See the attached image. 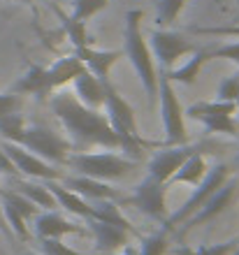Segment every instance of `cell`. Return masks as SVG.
I'll use <instances>...</instances> for the list:
<instances>
[{
    "mask_svg": "<svg viewBox=\"0 0 239 255\" xmlns=\"http://www.w3.org/2000/svg\"><path fill=\"white\" fill-rule=\"evenodd\" d=\"M167 251H170V232L163 228L149 237H142V246L137 255H165Z\"/></svg>",
    "mask_w": 239,
    "mask_h": 255,
    "instance_id": "f546056e",
    "label": "cell"
},
{
    "mask_svg": "<svg viewBox=\"0 0 239 255\" xmlns=\"http://www.w3.org/2000/svg\"><path fill=\"white\" fill-rule=\"evenodd\" d=\"M237 195H239L237 179H235V181H233V179H228V181L223 183V186H221V188L216 190V193H214L212 197H209V200H207L205 204L195 211V214L188 216L186 221L174 230V235H177V237H186L191 230L200 228V225H205V223L214 221V218H219L221 214H226L228 209L237 202Z\"/></svg>",
    "mask_w": 239,
    "mask_h": 255,
    "instance_id": "8fae6325",
    "label": "cell"
},
{
    "mask_svg": "<svg viewBox=\"0 0 239 255\" xmlns=\"http://www.w3.org/2000/svg\"><path fill=\"white\" fill-rule=\"evenodd\" d=\"M44 186H47V188L51 190V195L56 197V204L65 209L67 214L79 216L84 221H91V218H93V207H91L88 200H84V197H79V195L72 193L70 188H65L60 181H44Z\"/></svg>",
    "mask_w": 239,
    "mask_h": 255,
    "instance_id": "ffe728a7",
    "label": "cell"
},
{
    "mask_svg": "<svg viewBox=\"0 0 239 255\" xmlns=\"http://www.w3.org/2000/svg\"><path fill=\"white\" fill-rule=\"evenodd\" d=\"M35 223V235L37 239H63V237L70 235H88L86 225H79L74 221H67L63 214H58L56 209L53 211H40V214L33 218Z\"/></svg>",
    "mask_w": 239,
    "mask_h": 255,
    "instance_id": "5bb4252c",
    "label": "cell"
},
{
    "mask_svg": "<svg viewBox=\"0 0 239 255\" xmlns=\"http://www.w3.org/2000/svg\"><path fill=\"white\" fill-rule=\"evenodd\" d=\"M158 98H160V116L165 128V146H181L188 144L186 116L179 102V95L174 91V84L167 79L165 72L158 74Z\"/></svg>",
    "mask_w": 239,
    "mask_h": 255,
    "instance_id": "52a82bcc",
    "label": "cell"
},
{
    "mask_svg": "<svg viewBox=\"0 0 239 255\" xmlns=\"http://www.w3.org/2000/svg\"><path fill=\"white\" fill-rule=\"evenodd\" d=\"M142 9H130L126 14V28H123V42H126V56L130 65H133L135 74L140 77L142 86H144L149 100H158V67L153 63L151 49L146 42L144 33H142Z\"/></svg>",
    "mask_w": 239,
    "mask_h": 255,
    "instance_id": "3957f363",
    "label": "cell"
},
{
    "mask_svg": "<svg viewBox=\"0 0 239 255\" xmlns=\"http://www.w3.org/2000/svg\"><path fill=\"white\" fill-rule=\"evenodd\" d=\"M40 253L42 255H86L70 249L67 244H63V239H40Z\"/></svg>",
    "mask_w": 239,
    "mask_h": 255,
    "instance_id": "e575fe53",
    "label": "cell"
},
{
    "mask_svg": "<svg viewBox=\"0 0 239 255\" xmlns=\"http://www.w3.org/2000/svg\"><path fill=\"white\" fill-rule=\"evenodd\" d=\"M109 255H137V249H133V246H123L121 251H116V253H109Z\"/></svg>",
    "mask_w": 239,
    "mask_h": 255,
    "instance_id": "60d3db41",
    "label": "cell"
},
{
    "mask_svg": "<svg viewBox=\"0 0 239 255\" xmlns=\"http://www.w3.org/2000/svg\"><path fill=\"white\" fill-rule=\"evenodd\" d=\"M109 5V0H72V19L88 21Z\"/></svg>",
    "mask_w": 239,
    "mask_h": 255,
    "instance_id": "1f68e13d",
    "label": "cell"
},
{
    "mask_svg": "<svg viewBox=\"0 0 239 255\" xmlns=\"http://www.w3.org/2000/svg\"><path fill=\"white\" fill-rule=\"evenodd\" d=\"M7 2H23V0H7Z\"/></svg>",
    "mask_w": 239,
    "mask_h": 255,
    "instance_id": "ee69618b",
    "label": "cell"
},
{
    "mask_svg": "<svg viewBox=\"0 0 239 255\" xmlns=\"http://www.w3.org/2000/svg\"><path fill=\"white\" fill-rule=\"evenodd\" d=\"M14 144L23 146L26 151L51 162V165H65L67 155L72 153V144L67 141V137L44 126H28L26 123V128L21 130Z\"/></svg>",
    "mask_w": 239,
    "mask_h": 255,
    "instance_id": "5b68a950",
    "label": "cell"
},
{
    "mask_svg": "<svg viewBox=\"0 0 239 255\" xmlns=\"http://www.w3.org/2000/svg\"><path fill=\"white\" fill-rule=\"evenodd\" d=\"M209 58H226L239 65V42H226L219 47H209Z\"/></svg>",
    "mask_w": 239,
    "mask_h": 255,
    "instance_id": "8d00e7d4",
    "label": "cell"
},
{
    "mask_svg": "<svg viewBox=\"0 0 239 255\" xmlns=\"http://www.w3.org/2000/svg\"><path fill=\"white\" fill-rule=\"evenodd\" d=\"M49 107L60 121V126L65 128V132L70 134V144L77 151H86L91 146H100L107 151H116L119 148V137L114 134L112 126L107 121V116L100 109H91L86 105H81L74 93H51Z\"/></svg>",
    "mask_w": 239,
    "mask_h": 255,
    "instance_id": "6da1fadb",
    "label": "cell"
},
{
    "mask_svg": "<svg viewBox=\"0 0 239 255\" xmlns=\"http://www.w3.org/2000/svg\"><path fill=\"white\" fill-rule=\"evenodd\" d=\"M65 165L74 174H84L91 179H100V181H119L137 169V160L123 153H114V151H102V153L72 151L67 155Z\"/></svg>",
    "mask_w": 239,
    "mask_h": 255,
    "instance_id": "277c9868",
    "label": "cell"
},
{
    "mask_svg": "<svg viewBox=\"0 0 239 255\" xmlns=\"http://www.w3.org/2000/svg\"><path fill=\"white\" fill-rule=\"evenodd\" d=\"M188 0H158L156 5V26L158 28H170L177 23L179 14L184 12Z\"/></svg>",
    "mask_w": 239,
    "mask_h": 255,
    "instance_id": "83f0119b",
    "label": "cell"
},
{
    "mask_svg": "<svg viewBox=\"0 0 239 255\" xmlns=\"http://www.w3.org/2000/svg\"><path fill=\"white\" fill-rule=\"evenodd\" d=\"M237 249V239H230V242L223 244H205V246H177V249H170L167 253L172 255H233Z\"/></svg>",
    "mask_w": 239,
    "mask_h": 255,
    "instance_id": "484cf974",
    "label": "cell"
},
{
    "mask_svg": "<svg viewBox=\"0 0 239 255\" xmlns=\"http://www.w3.org/2000/svg\"><path fill=\"white\" fill-rule=\"evenodd\" d=\"M207 61H212L209 58V49H195L191 54L184 65L179 67H172V70H167V79L172 81V84H184V86H193L195 81H198L200 72H202V67H205Z\"/></svg>",
    "mask_w": 239,
    "mask_h": 255,
    "instance_id": "7402d4cb",
    "label": "cell"
},
{
    "mask_svg": "<svg viewBox=\"0 0 239 255\" xmlns=\"http://www.w3.org/2000/svg\"><path fill=\"white\" fill-rule=\"evenodd\" d=\"M0 232H5L7 237H12V230H9V225H7V221H5V214H2V207H0Z\"/></svg>",
    "mask_w": 239,
    "mask_h": 255,
    "instance_id": "ab89813d",
    "label": "cell"
},
{
    "mask_svg": "<svg viewBox=\"0 0 239 255\" xmlns=\"http://www.w3.org/2000/svg\"><path fill=\"white\" fill-rule=\"evenodd\" d=\"M146 42H149V49H151L153 63H156V67H160V72L172 70L179 58H186L198 49L181 33H174V30H167V28L151 30Z\"/></svg>",
    "mask_w": 239,
    "mask_h": 255,
    "instance_id": "9c48e42d",
    "label": "cell"
},
{
    "mask_svg": "<svg viewBox=\"0 0 239 255\" xmlns=\"http://www.w3.org/2000/svg\"><path fill=\"white\" fill-rule=\"evenodd\" d=\"M230 179V169H228V165H223V162H219V165H214V167H209V172H207V176L202 179V183L200 186H195V190H193V195L188 197L186 202H184V207L179 209V211H174V214L167 216V221L163 223V228L172 235L174 230L179 228L181 223L186 221L188 216H193L195 211H198L202 204H205L209 197H212L216 190L223 186V183Z\"/></svg>",
    "mask_w": 239,
    "mask_h": 255,
    "instance_id": "ba28073f",
    "label": "cell"
},
{
    "mask_svg": "<svg viewBox=\"0 0 239 255\" xmlns=\"http://www.w3.org/2000/svg\"><path fill=\"white\" fill-rule=\"evenodd\" d=\"M12 93H16V95H35V98H40V100L49 98V95L53 93V88H51V81H49L47 67L30 65L26 72H23V77L16 79V84L12 86Z\"/></svg>",
    "mask_w": 239,
    "mask_h": 255,
    "instance_id": "d6986e66",
    "label": "cell"
},
{
    "mask_svg": "<svg viewBox=\"0 0 239 255\" xmlns=\"http://www.w3.org/2000/svg\"><path fill=\"white\" fill-rule=\"evenodd\" d=\"M198 148L195 146H188V144H181V146H165L156 151L151 155V160L146 162V169H149V176L153 179H158V181L167 183L170 181V176L177 172V169L184 165L191 153H195Z\"/></svg>",
    "mask_w": 239,
    "mask_h": 255,
    "instance_id": "4fadbf2b",
    "label": "cell"
},
{
    "mask_svg": "<svg viewBox=\"0 0 239 255\" xmlns=\"http://www.w3.org/2000/svg\"><path fill=\"white\" fill-rule=\"evenodd\" d=\"M233 255H239V239H237V249H235V253Z\"/></svg>",
    "mask_w": 239,
    "mask_h": 255,
    "instance_id": "7bdbcfd3",
    "label": "cell"
},
{
    "mask_svg": "<svg viewBox=\"0 0 239 255\" xmlns=\"http://www.w3.org/2000/svg\"><path fill=\"white\" fill-rule=\"evenodd\" d=\"M235 107H237V121H239V93H237V100H235Z\"/></svg>",
    "mask_w": 239,
    "mask_h": 255,
    "instance_id": "b9f144b4",
    "label": "cell"
},
{
    "mask_svg": "<svg viewBox=\"0 0 239 255\" xmlns=\"http://www.w3.org/2000/svg\"><path fill=\"white\" fill-rule=\"evenodd\" d=\"M21 109V95L16 93H0V119L14 114Z\"/></svg>",
    "mask_w": 239,
    "mask_h": 255,
    "instance_id": "74e56055",
    "label": "cell"
},
{
    "mask_svg": "<svg viewBox=\"0 0 239 255\" xmlns=\"http://www.w3.org/2000/svg\"><path fill=\"white\" fill-rule=\"evenodd\" d=\"M23 255H42V253H23Z\"/></svg>",
    "mask_w": 239,
    "mask_h": 255,
    "instance_id": "f6af8a7d",
    "label": "cell"
},
{
    "mask_svg": "<svg viewBox=\"0 0 239 255\" xmlns=\"http://www.w3.org/2000/svg\"><path fill=\"white\" fill-rule=\"evenodd\" d=\"M239 93V74H230L219 84L216 88V100L221 102H235Z\"/></svg>",
    "mask_w": 239,
    "mask_h": 255,
    "instance_id": "836d02e7",
    "label": "cell"
},
{
    "mask_svg": "<svg viewBox=\"0 0 239 255\" xmlns=\"http://www.w3.org/2000/svg\"><path fill=\"white\" fill-rule=\"evenodd\" d=\"M93 207V218L95 221H102V223H109V225H116V228H123L126 232L130 235H137V230L130 221H128L123 211H121V204L114 200H98V202H91Z\"/></svg>",
    "mask_w": 239,
    "mask_h": 255,
    "instance_id": "d4e9b609",
    "label": "cell"
},
{
    "mask_svg": "<svg viewBox=\"0 0 239 255\" xmlns=\"http://www.w3.org/2000/svg\"><path fill=\"white\" fill-rule=\"evenodd\" d=\"M60 21H63V30H65L67 40L72 42V49L93 44V37H91V33L86 30V21H77V19H72V16H65V14H60Z\"/></svg>",
    "mask_w": 239,
    "mask_h": 255,
    "instance_id": "4316f807",
    "label": "cell"
},
{
    "mask_svg": "<svg viewBox=\"0 0 239 255\" xmlns=\"http://www.w3.org/2000/svg\"><path fill=\"white\" fill-rule=\"evenodd\" d=\"M47 72H49V81H51L53 93H56L58 88L67 86L79 72H84V63H81L74 54L63 56V58H58L56 63H51V65L47 67Z\"/></svg>",
    "mask_w": 239,
    "mask_h": 255,
    "instance_id": "603a6c76",
    "label": "cell"
},
{
    "mask_svg": "<svg viewBox=\"0 0 239 255\" xmlns=\"http://www.w3.org/2000/svg\"><path fill=\"white\" fill-rule=\"evenodd\" d=\"M72 93L81 105H86L91 109H102V105H105V84L93 72H88L86 67H84V72H79L72 79Z\"/></svg>",
    "mask_w": 239,
    "mask_h": 255,
    "instance_id": "ac0fdd59",
    "label": "cell"
},
{
    "mask_svg": "<svg viewBox=\"0 0 239 255\" xmlns=\"http://www.w3.org/2000/svg\"><path fill=\"white\" fill-rule=\"evenodd\" d=\"M235 2H239V0H235Z\"/></svg>",
    "mask_w": 239,
    "mask_h": 255,
    "instance_id": "7dc6e473",
    "label": "cell"
},
{
    "mask_svg": "<svg viewBox=\"0 0 239 255\" xmlns=\"http://www.w3.org/2000/svg\"><path fill=\"white\" fill-rule=\"evenodd\" d=\"M0 207H2V214H5V221L7 225H9V230H12L14 237H19L21 242H28L30 239V230H28V218L23 214H21L19 209H14L9 202H2L0 200Z\"/></svg>",
    "mask_w": 239,
    "mask_h": 255,
    "instance_id": "f1b7e54d",
    "label": "cell"
},
{
    "mask_svg": "<svg viewBox=\"0 0 239 255\" xmlns=\"http://www.w3.org/2000/svg\"><path fill=\"white\" fill-rule=\"evenodd\" d=\"M74 56L84 63V67H86L88 72H93L100 81H105V79H112L109 72H112V67L116 65V61L123 56V51H116V49L105 51V49H95L93 44H88V47L74 49Z\"/></svg>",
    "mask_w": 239,
    "mask_h": 255,
    "instance_id": "e0dca14e",
    "label": "cell"
},
{
    "mask_svg": "<svg viewBox=\"0 0 239 255\" xmlns=\"http://www.w3.org/2000/svg\"><path fill=\"white\" fill-rule=\"evenodd\" d=\"M184 116L202 126L214 134H228L235 137L239 134L237 121V107L235 102H221V100H198L188 109H184Z\"/></svg>",
    "mask_w": 239,
    "mask_h": 255,
    "instance_id": "8992f818",
    "label": "cell"
},
{
    "mask_svg": "<svg viewBox=\"0 0 239 255\" xmlns=\"http://www.w3.org/2000/svg\"><path fill=\"white\" fill-rule=\"evenodd\" d=\"M0 148H2L5 155L12 160L16 174H23L26 179H37V181H58L60 179V172L56 169V165H51V162L33 155L30 151L19 146V144L2 139L0 141Z\"/></svg>",
    "mask_w": 239,
    "mask_h": 255,
    "instance_id": "7c38bea8",
    "label": "cell"
},
{
    "mask_svg": "<svg viewBox=\"0 0 239 255\" xmlns=\"http://www.w3.org/2000/svg\"><path fill=\"white\" fill-rule=\"evenodd\" d=\"M23 128H26V119L19 112H14V114L0 119V137L5 141H16V137L21 134Z\"/></svg>",
    "mask_w": 239,
    "mask_h": 255,
    "instance_id": "d6a6232c",
    "label": "cell"
},
{
    "mask_svg": "<svg viewBox=\"0 0 239 255\" xmlns=\"http://www.w3.org/2000/svg\"><path fill=\"white\" fill-rule=\"evenodd\" d=\"M121 204H130V207H135L137 211H142L153 221L165 223L167 216H170V209H167V183L158 181L153 176H146L135 186V193L130 197L121 200Z\"/></svg>",
    "mask_w": 239,
    "mask_h": 255,
    "instance_id": "30bf717a",
    "label": "cell"
},
{
    "mask_svg": "<svg viewBox=\"0 0 239 255\" xmlns=\"http://www.w3.org/2000/svg\"><path fill=\"white\" fill-rule=\"evenodd\" d=\"M105 116L109 126H112L114 134L119 137V148L123 155H130L133 160L142 158L146 148L151 144H146L137 128V119H135V109L130 107V102L119 93V88L112 84V79H105Z\"/></svg>",
    "mask_w": 239,
    "mask_h": 255,
    "instance_id": "7a4b0ae2",
    "label": "cell"
},
{
    "mask_svg": "<svg viewBox=\"0 0 239 255\" xmlns=\"http://www.w3.org/2000/svg\"><path fill=\"white\" fill-rule=\"evenodd\" d=\"M88 225V235L93 237L95 242V251L102 255H109V253H116L121 251L123 246H128V237L130 232H126L123 228H116V225H109V223H102V221H86Z\"/></svg>",
    "mask_w": 239,
    "mask_h": 255,
    "instance_id": "2e32d148",
    "label": "cell"
},
{
    "mask_svg": "<svg viewBox=\"0 0 239 255\" xmlns=\"http://www.w3.org/2000/svg\"><path fill=\"white\" fill-rule=\"evenodd\" d=\"M188 33H195V35H212V37H239V26H212V28H205V26H191Z\"/></svg>",
    "mask_w": 239,
    "mask_h": 255,
    "instance_id": "d590c367",
    "label": "cell"
},
{
    "mask_svg": "<svg viewBox=\"0 0 239 255\" xmlns=\"http://www.w3.org/2000/svg\"><path fill=\"white\" fill-rule=\"evenodd\" d=\"M0 200H2V202H9L14 209H19V211L26 216L28 221H33L35 216L40 214V207H35L33 202L28 200V197H23L19 190H5V188H0Z\"/></svg>",
    "mask_w": 239,
    "mask_h": 255,
    "instance_id": "4dcf8cb0",
    "label": "cell"
},
{
    "mask_svg": "<svg viewBox=\"0 0 239 255\" xmlns=\"http://www.w3.org/2000/svg\"><path fill=\"white\" fill-rule=\"evenodd\" d=\"M0 172H2V174H9V176H16V169H14L12 160L5 155L2 148H0Z\"/></svg>",
    "mask_w": 239,
    "mask_h": 255,
    "instance_id": "f35d334b",
    "label": "cell"
},
{
    "mask_svg": "<svg viewBox=\"0 0 239 255\" xmlns=\"http://www.w3.org/2000/svg\"><path fill=\"white\" fill-rule=\"evenodd\" d=\"M14 190H19L23 197L33 202L35 207L44 209V211H53L58 209L56 204V197L51 195V190L44 186V181H30V179H16L14 181Z\"/></svg>",
    "mask_w": 239,
    "mask_h": 255,
    "instance_id": "cb8c5ba5",
    "label": "cell"
},
{
    "mask_svg": "<svg viewBox=\"0 0 239 255\" xmlns=\"http://www.w3.org/2000/svg\"><path fill=\"white\" fill-rule=\"evenodd\" d=\"M207 172H209L207 158H205V153L198 148V151L188 155L186 160H184V165L170 176L167 186H170V183H186V186H193V188H195V186L202 183V179L207 176Z\"/></svg>",
    "mask_w": 239,
    "mask_h": 255,
    "instance_id": "44dd1931",
    "label": "cell"
},
{
    "mask_svg": "<svg viewBox=\"0 0 239 255\" xmlns=\"http://www.w3.org/2000/svg\"><path fill=\"white\" fill-rule=\"evenodd\" d=\"M237 165H239V155H237Z\"/></svg>",
    "mask_w": 239,
    "mask_h": 255,
    "instance_id": "bcb514c9",
    "label": "cell"
},
{
    "mask_svg": "<svg viewBox=\"0 0 239 255\" xmlns=\"http://www.w3.org/2000/svg\"><path fill=\"white\" fill-rule=\"evenodd\" d=\"M65 188H70L72 193H77L79 197L88 202H98V200H114V202H121L123 195L119 190L109 186L107 181H100V179H91V176H84V174H72V176H60L58 179Z\"/></svg>",
    "mask_w": 239,
    "mask_h": 255,
    "instance_id": "9a60e30c",
    "label": "cell"
}]
</instances>
